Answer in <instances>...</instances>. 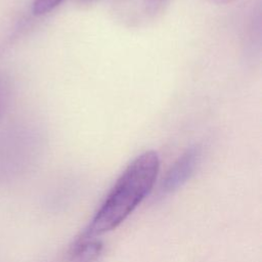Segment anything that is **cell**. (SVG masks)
Instances as JSON below:
<instances>
[{"mask_svg": "<svg viewBox=\"0 0 262 262\" xmlns=\"http://www.w3.org/2000/svg\"><path fill=\"white\" fill-rule=\"evenodd\" d=\"M76 1L80 4H90V3H93V2H96L99 0H76Z\"/></svg>", "mask_w": 262, "mask_h": 262, "instance_id": "obj_9", "label": "cell"}, {"mask_svg": "<svg viewBox=\"0 0 262 262\" xmlns=\"http://www.w3.org/2000/svg\"><path fill=\"white\" fill-rule=\"evenodd\" d=\"M200 154L199 146H191L173 163L162 181L161 191L163 193L176 190L190 178L196 168Z\"/></svg>", "mask_w": 262, "mask_h": 262, "instance_id": "obj_4", "label": "cell"}, {"mask_svg": "<svg viewBox=\"0 0 262 262\" xmlns=\"http://www.w3.org/2000/svg\"><path fill=\"white\" fill-rule=\"evenodd\" d=\"M3 103H4V90H3L2 82L0 80V117L2 114V110H3Z\"/></svg>", "mask_w": 262, "mask_h": 262, "instance_id": "obj_7", "label": "cell"}, {"mask_svg": "<svg viewBox=\"0 0 262 262\" xmlns=\"http://www.w3.org/2000/svg\"><path fill=\"white\" fill-rule=\"evenodd\" d=\"M28 156L12 134H0V186L16 181L26 171Z\"/></svg>", "mask_w": 262, "mask_h": 262, "instance_id": "obj_3", "label": "cell"}, {"mask_svg": "<svg viewBox=\"0 0 262 262\" xmlns=\"http://www.w3.org/2000/svg\"><path fill=\"white\" fill-rule=\"evenodd\" d=\"M170 0H114L113 15L122 26L142 28L165 10Z\"/></svg>", "mask_w": 262, "mask_h": 262, "instance_id": "obj_2", "label": "cell"}, {"mask_svg": "<svg viewBox=\"0 0 262 262\" xmlns=\"http://www.w3.org/2000/svg\"><path fill=\"white\" fill-rule=\"evenodd\" d=\"M160 169L156 151L136 157L119 177L84 233L95 236L118 227L151 190Z\"/></svg>", "mask_w": 262, "mask_h": 262, "instance_id": "obj_1", "label": "cell"}, {"mask_svg": "<svg viewBox=\"0 0 262 262\" xmlns=\"http://www.w3.org/2000/svg\"><path fill=\"white\" fill-rule=\"evenodd\" d=\"M208 1L211 3H214V4H218V5H225V4L232 3L235 0H208Z\"/></svg>", "mask_w": 262, "mask_h": 262, "instance_id": "obj_8", "label": "cell"}, {"mask_svg": "<svg viewBox=\"0 0 262 262\" xmlns=\"http://www.w3.org/2000/svg\"><path fill=\"white\" fill-rule=\"evenodd\" d=\"M63 0H34L32 11L35 15H42L57 7Z\"/></svg>", "mask_w": 262, "mask_h": 262, "instance_id": "obj_6", "label": "cell"}, {"mask_svg": "<svg viewBox=\"0 0 262 262\" xmlns=\"http://www.w3.org/2000/svg\"><path fill=\"white\" fill-rule=\"evenodd\" d=\"M102 251V243L83 233L68 250L63 262H94Z\"/></svg>", "mask_w": 262, "mask_h": 262, "instance_id": "obj_5", "label": "cell"}]
</instances>
